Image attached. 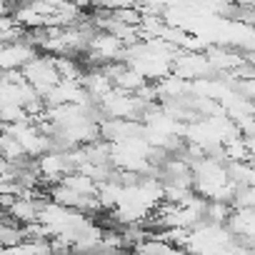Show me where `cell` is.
Listing matches in <instances>:
<instances>
[{
  "instance_id": "6da1fadb",
  "label": "cell",
  "mask_w": 255,
  "mask_h": 255,
  "mask_svg": "<svg viewBox=\"0 0 255 255\" xmlns=\"http://www.w3.org/2000/svg\"><path fill=\"white\" fill-rule=\"evenodd\" d=\"M18 73L23 75V80H25L38 95H48V93L60 83V78H58V73H55V65H53V58H33V60H28Z\"/></svg>"
},
{
  "instance_id": "7a4b0ae2",
  "label": "cell",
  "mask_w": 255,
  "mask_h": 255,
  "mask_svg": "<svg viewBox=\"0 0 255 255\" xmlns=\"http://www.w3.org/2000/svg\"><path fill=\"white\" fill-rule=\"evenodd\" d=\"M40 208H43V203H35L33 198H13V203L8 205V215L20 223L33 225V223H38Z\"/></svg>"
},
{
  "instance_id": "3957f363",
  "label": "cell",
  "mask_w": 255,
  "mask_h": 255,
  "mask_svg": "<svg viewBox=\"0 0 255 255\" xmlns=\"http://www.w3.org/2000/svg\"><path fill=\"white\" fill-rule=\"evenodd\" d=\"M225 223H228L225 230L235 240H250L253 238V210H235V213H230V218Z\"/></svg>"
}]
</instances>
